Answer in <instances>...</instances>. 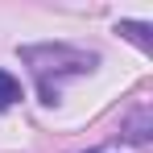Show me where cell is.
I'll return each instance as SVG.
<instances>
[{"instance_id":"cell-1","label":"cell","mask_w":153,"mask_h":153,"mask_svg":"<svg viewBox=\"0 0 153 153\" xmlns=\"http://www.w3.org/2000/svg\"><path fill=\"white\" fill-rule=\"evenodd\" d=\"M21 62H29V71L37 79V95L46 108L62 100V79H79L91 75L100 66V54L95 50H79V46H66V42H46V46H17Z\"/></svg>"},{"instance_id":"cell-4","label":"cell","mask_w":153,"mask_h":153,"mask_svg":"<svg viewBox=\"0 0 153 153\" xmlns=\"http://www.w3.org/2000/svg\"><path fill=\"white\" fill-rule=\"evenodd\" d=\"M21 95H25V91H21V79L13 75V71H4V66H0V112H8Z\"/></svg>"},{"instance_id":"cell-2","label":"cell","mask_w":153,"mask_h":153,"mask_svg":"<svg viewBox=\"0 0 153 153\" xmlns=\"http://www.w3.org/2000/svg\"><path fill=\"white\" fill-rule=\"evenodd\" d=\"M120 141H128V145H149L153 141V108L149 103H137L120 120Z\"/></svg>"},{"instance_id":"cell-3","label":"cell","mask_w":153,"mask_h":153,"mask_svg":"<svg viewBox=\"0 0 153 153\" xmlns=\"http://www.w3.org/2000/svg\"><path fill=\"white\" fill-rule=\"evenodd\" d=\"M116 33L128 37L132 46H141V50H153V25L149 21H116Z\"/></svg>"}]
</instances>
